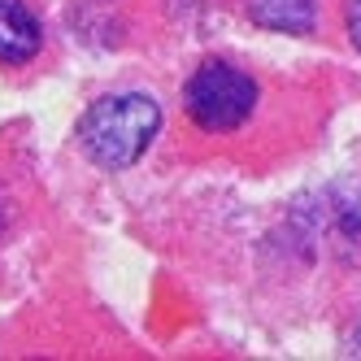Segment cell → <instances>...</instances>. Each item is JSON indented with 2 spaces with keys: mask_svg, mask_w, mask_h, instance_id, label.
<instances>
[{
  "mask_svg": "<svg viewBox=\"0 0 361 361\" xmlns=\"http://www.w3.org/2000/svg\"><path fill=\"white\" fill-rule=\"evenodd\" d=\"M161 131V105L144 92L100 96L79 118V148L100 170H131Z\"/></svg>",
  "mask_w": 361,
  "mask_h": 361,
  "instance_id": "obj_1",
  "label": "cell"
},
{
  "mask_svg": "<svg viewBox=\"0 0 361 361\" xmlns=\"http://www.w3.org/2000/svg\"><path fill=\"white\" fill-rule=\"evenodd\" d=\"M188 118L209 135L240 131L257 109V83L226 61H200L183 87Z\"/></svg>",
  "mask_w": 361,
  "mask_h": 361,
  "instance_id": "obj_2",
  "label": "cell"
},
{
  "mask_svg": "<svg viewBox=\"0 0 361 361\" xmlns=\"http://www.w3.org/2000/svg\"><path fill=\"white\" fill-rule=\"evenodd\" d=\"M44 44L39 18L22 0H0V66H27Z\"/></svg>",
  "mask_w": 361,
  "mask_h": 361,
  "instance_id": "obj_3",
  "label": "cell"
},
{
  "mask_svg": "<svg viewBox=\"0 0 361 361\" xmlns=\"http://www.w3.org/2000/svg\"><path fill=\"white\" fill-rule=\"evenodd\" d=\"M248 22L283 35H309L318 22V0H244Z\"/></svg>",
  "mask_w": 361,
  "mask_h": 361,
  "instance_id": "obj_4",
  "label": "cell"
},
{
  "mask_svg": "<svg viewBox=\"0 0 361 361\" xmlns=\"http://www.w3.org/2000/svg\"><path fill=\"white\" fill-rule=\"evenodd\" d=\"M348 39L357 44V53H361V0H348Z\"/></svg>",
  "mask_w": 361,
  "mask_h": 361,
  "instance_id": "obj_5",
  "label": "cell"
},
{
  "mask_svg": "<svg viewBox=\"0 0 361 361\" xmlns=\"http://www.w3.org/2000/svg\"><path fill=\"white\" fill-rule=\"evenodd\" d=\"M9 222V209H5V200H0V226H5Z\"/></svg>",
  "mask_w": 361,
  "mask_h": 361,
  "instance_id": "obj_6",
  "label": "cell"
}]
</instances>
